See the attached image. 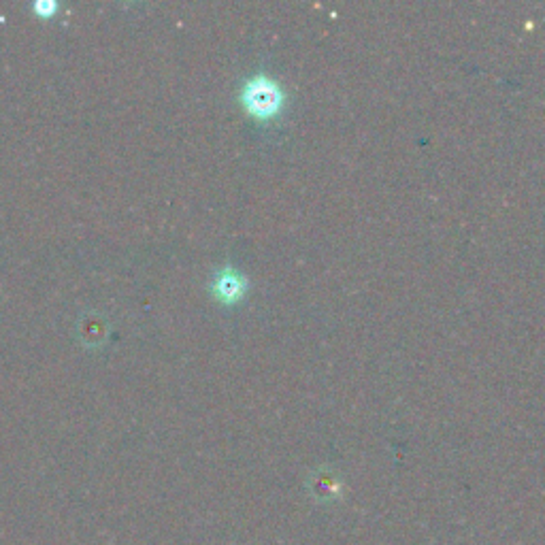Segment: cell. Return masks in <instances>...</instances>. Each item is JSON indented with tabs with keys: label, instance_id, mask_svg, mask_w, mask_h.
I'll use <instances>...</instances> for the list:
<instances>
[{
	"label": "cell",
	"instance_id": "obj_1",
	"mask_svg": "<svg viewBox=\"0 0 545 545\" xmlns=\"http://www.w3.org/2000/svg\"><path fill=\"white\" fill-rule=\"evenodd\" d=\"M241 103L252 118L271 120L284 105V90L271 77L258 75L243 86Z\"/></svg>",
	"mask_w": 545,
	"mask_h": 545
},
{
	"label": "cell",
	"instance_id": "obj_2",
	"mask_svg": "<svg viewBox=\"0 0 545 545\" xmlns=\"http://www.w3.org/2000/svg\"><path fill=\"white\" fill-rule=\"evenodd\" d=\"M211 292L220 303L235 305L237 301L243 299V294H245V279L233 269H224L216 277H213Z\"/></svg>",
	"mask_w": 545,
	"mask_h": 545
},
{
	"label": "cell",
	"instance_id": "obj_3",
	"mask_svg": "<svg viewBox=\"0 0 545 545\" xmlns=\"http://www.w3.org/2000/svg\"><path fill=\"white\" fill-rule=\"evenodd\" d=\"M58 11H60V5L56 3V0H39V3L32 5V13H35L39 20H52L56 18Z\"/></svg>",
	"mask_w": 545,
	"mask_h": 545
}]
</instances>
